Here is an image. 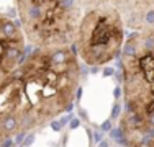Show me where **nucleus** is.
Wrapping results in <instances>:
<instances>
[{
  "instance_id": "f257e3e1",
  "label": "nucleus",
  "mask_w": 154,
  "mask_h": 147,
  "mask_svg": "<svg viewBox=\"0 0 154 147\" xmlns=\"http://www.w3.org/2000/svg\"><path fill=\"white\" fill-rule=\"evenodd\" d=\"M75 46L36 47L0 82V144L74 108L79 88Z\"/></svg>"
},
{
  "instance_id": "f03ea898",
  "label": "nucleus",
  "mask_w": 154,
  "mask_h": 147,
  "mask_svg": "<svg viewBox=\"0 0 154 147\" xmlns=\"http://www.w3.org/2000/svg\"><path fill=\"white\" fill-rule=\"evenodd\" d=\"M123 108L154 129V26L133 31L122 47Z\"/></svg>"
},
{
  "instance_id": "7ed1b4c3",
  "label": "nucleus",
  "mask_w": 154,
  "mask_h": 147,
  "mask_svg": "<svg viewBox=\"0 0 154 147\" xmlns=\"http://www.w3.org/2000/svg\"><path fill=\"white\" fill-rule=\"evenodd\" d=\"M25 38L35 47H59L75 43L82 18L79 0H15Z\"/></svg>"
},
{
  "instance_id": "20e7f679",
  "label": "nucleus",
  "mask_w": 154,
  "mask_h": 147,
  "mask_svg": "<svg viewBox=\"0 0 154 147\" xmlns=\"http://www.w3.org/2000/svg\"><path fill=\"white\" fill-rule=\"evenodd\" d=\"M125 21L110 3L90 7L82 12L75 38V52L85 65H107L122 56Z\"/></svg>"
},
{
  "instance_id": "39448f33",
  "label": "nucleus",
  "mask_w": 154,
  "mask_h": 147,
  "mask_svg": "<svg viewBox=\"0 0 154 147\" xmlns=\"http://www.w3.org/2000/svg\"><path fill=\"white\" fill-rule=\"evenodd\" d=\"M25 33L13 18L0 15V82L5 80L28 56Z\"/></svg>"
},
{
  "instance_id": "423d86ee",
  "label": "nucleus",
  "mask_w": 154,
  "mask_h": 147,
  "mask_svg": "<svg viewBox=\"0 0 154 147\" xmlns=\"http://www.w3.org/2000/svg\"><path fill=\"white\" fill-rule=\"evenodd\" d=\"M82 10L110 3L123 16L125 26L133 31L154 26V0H79Z\"/></svg>"
},
{
  "instance_id": "0eeeda50",
  "label": "nucleus",
  "mask_w": 154,
  "mask_h": 147,
  "mask_svg": "<svg viewBox=\"0 0 154 147\" xmlns=\"http://www.w3.org/2000/svg\"><path fill=\"white\" fill-rule=\"evenodd\" d=\"M110 137L115 141V144H118V146H125V147H128V142H126V137H125V134H123V131H122V128H116V129H110Z\"/></svg>"
},
{
  "instance_id": "6e6552de",
  "label": "nucleus",
  "mask_w": 154,
  "mask_h": 147,
  "mask_svg": "<svg viewBox=\"0 0 154 147\" xmlns=\"http://www.w3.org/2000/svg\"><path fill=\"white\" fill-rule=\"evenodd\" d=\"M120 115H122V105L118 103V100H116V103L113 105L112 108V115H110V119H116V118H120Z\"/></svg>"
},
{
  "instance_id": "1a4fd4ad",
  "label": "nucleus",
  "mask_w": 154,
  "mask_h": 147,
  "mask_svg": "<svg viewBox=\"0 0 154 147\" xmlns=\"http://www.w3.org/2000/svg\"><path fill=\"white\" fill-rule=\"evenodd\" d=\"M33 142H35V132H30L28 136H25V142H23V147H30Z\"/></svg>"
},
{
  "instance_id": "9d476101",
  "label": "nucleus",
  "mask_w": 154,
  "mask_h": 147,
  "mask_svg": "<svg viewBox=\"0 0 154 147\" xmlns=\"http://www.w3.org/2000/svg\"><path fill=\"white\" fill-rule=\"evenodd\" d=\"M110 129H112V119L103 121V123H102V126H100V131H103V132H110Z\"/></svg>"
},
{
  "instance_id": "9b49d317",
  "label": "nucleus",
  "mask_w": 154,
  "mask_h": 147,
  "mask_svg": "<svg viewBox=\"0 0 154 147\" xmlns=\"http://www.w3.org/2000/svg\"><path fill=\"white\" fill-rule=\"evenodd\" d=\"M61 126H62V124H61V121H51V128H53V131H61Z\"/></svg>"
},
{
  "instance_id": "f8f14e48",
  "label": "nucleus",
  "mask_w": 154,
  "mask_h": 147,
  "mask_svg": "<svg viewBox=\"0 0 154 147\" xmlns=\"http://www.w3.org/2000/svg\"><path fill=\"white\" fill-rule=\"evenodd\" d=\"M79 126H80V119H79V118H77V119H75V118H72V119H71V129H77Z\"/></svg>"
},
{
  "instance_id": "ddd939ff",
  "label": "nucleus",
  "mask_w": 154,
  "mask_h": 147,
  "mask_svg": "<svg viewBox=\"0 0 154 147\" xmlns=\"http://www.w3.org/2000/svg\"><path fill=\"white\" fill-rule=\"evenodd\" d=\"M77 113H79V115H80V118H82V119H89V116H87V111H85V110H82V108H77Z\"/></svg>"
},
{
  "instance_id": "4468645a",
  "label": "nucleus",
  "mask_w": 154,
  "mask_h": 147,
  "mask_svg": "<svg viewBox=\"0 0 154 147\" xmlns=\"http://www.w3.org/2000/svg\"><path fill=\"white\" fill-rule=\"evenodd\" d=\"M113 97H115L116 100H118V98L122 97V87H116L115 90H113Z\"/></svg>"
},
{
  "instance_id": "2eb2a0df",
  "label": "nucleus",
  "mask_w": 154,
  "mask_h": 147,
  "mask_svg": "<svg viewBox=\"0 0 154 147\" xmlns=\"http://www.w3.org/2000/svg\"><path fill=\"white\" fill-rule=\"evenodd\" d=\"M71 119H72V113H69L67 116H64V118H62V119H61V124H62V126H64V124H66V123H69V121H71Z\"/></svg>"
},
{
  "instance_id": "dca6fc26",
  "label": "nucleus",
  "mask_w": 154,
  "mask_h": 147,
  "mask_svg": "<svg viewBox=\"0 0 154 147\" xmlns=\"http://www.w3.org/2000/svg\"><path fill=\"white\" fill-rule=\"evenodd\" d=\"M75 98H77V101H80V98H82V87L77 88V92H75Z\"/></svg>"
},
{
  "instance_id": "f3484780",
  "label": "nucleus",
  "mask_w": 154,
  "mask_h": 147,
  "mask_svg": "<svg viewBox=\"0 0 154 147\" xmlns=\"http://www.w3.org/2000/svg\"><path fill=\"white\" fill-rule=\"evenodd\" d=\"M112 74H113V69H110V67L103 69V77H108V75H112Z\"/></svg>"
},
{
  "instance_id": "a211bd4d",
  "label": "nucleus",
  "mask_w": 154,
  "mask_h": 147,
  "mask_svg": "<svg viewBox=\"0 0 154 147\" xmlns=\"http://www.w3.org/2000/svg\"><path fill=\"white\" fill-rule=\"evenodd\" d=\"M98 147H108V142L103 139V141H100V142H98Z\"/></svg>"
},
{
  "instance_id": "6ab92c4d",
  "label": "nucleus",
  "mask_w": 154,
  "mask_h": 147,
  "mask_svg": "<svg viewBox=\"0 0 154 147\" xmlns=\"http://www.w3.org/2000/svg\"><path fill=\"white\" fill-rule=\"evenodd\" d=\"M95 139H97L95 142H100L102 141V134H100V132H95Z\"/></svg>"
},
{
  "instance_id": "aec40b11",
  "label": "nucleus",
  "mask_w": 154,
  "mask_h": 147,
  "mask_svg": "<svg viewBox=\"0 0 154 147\" xmlns=\"http://www.w3.org/2000/svg\"><path fill=\"white\" fill-rule=\"evenodd\" d=\"M152 147H154V144H152Z\"/></svg>"
}]
</instances>
